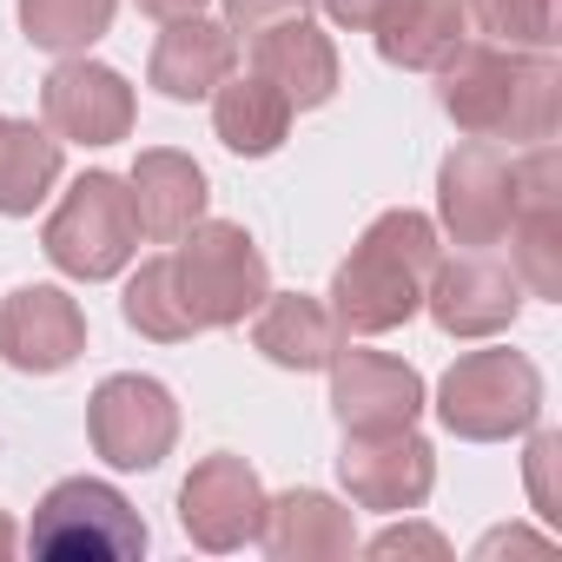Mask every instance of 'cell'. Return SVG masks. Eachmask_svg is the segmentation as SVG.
<instances>
[{
  "instance_id": "obj_1",
  "label": "cell",
  "mask_w": 562,
  "mask_h": 562,
  "mask_svg": "<svg viewBox=\"0 0 562 562\" xmlns=\"http://www.w3.org/2000/svg\"><path fill=\"white\" fill-rule=\"evenodd\" d=\"M437 74H443L437 100L457 120V133H470V139L536 146V139H555V126H562V67H555V54L463 41Z\"/></svg>"
},
{
  "instance_id": "obj_2",
  "label": "cell",
  "mask_w": 562,
  "mask_h": 562,
  "mask_svg": "<svg viewBox=\"0 0 562 562\" xmlns=\"http://www.w3.org/2000/svg\"><path fill=\"white\" fill-rule=\"evenodd\" d=\"M443 258L437 218L397 205L378 212L364 225V238L351 245V258L331 271V318L345 338H384L397 325H411L424 312V285Z\"/></svg>"
},
{
  "instance_id": "obj_3",
  "label": "cell",
  "mask_w": 562,
  "mask_h": 562,
  "mask_svg": "<svg viewBox=\"0 0 562 562\" xmlns=\"http://www.w3.org/2000/svg\"><path fill=\"white\" fill-rule=\"evenodd\" d=\"M179 251L172 258V285H179V305L199 331H232L245 325L265 292H271V271H265V251L251 245L245 225L232 218H199L186 238H172Z\"/></svg>"
},
{
  "instance_id": "obj_4",
  "label": "cell",
  "mask_w": 562,
  "mask_h": 562,
  "mask_svg": "<svg viewBox=\"0 0 562 562\" xmlns=\"http://www.w3.org/2000/svg\"><path fill=\"white\" fill-rule=\"evenodd\" d=\"M41 251L54 258V271L80 278V285H100V278H120L139 258V218H133V192L120 172H80L67 186V199L54 205Z\"/></svg>"
},
{
  "instance_id": "obj_5",
  "label": "cell",
  "mask_w": 562,
  "mask_h": 562,
  "mask_svg": "<svg viewBox=\"0 0 562 562\" xmlns=\"http://www.w3.org/2000/svg\"><path fill=\"white\" fill-rule=\"evenodd\" d=\"M542 371L522 351H463L437 384V424L463 443H503L536 430Z\"/></svg>"
},
{
  "instance_id": "obj_6",
  "label": "cell",
  "mask_w": 562,
  "mask_h": 562,
  "mask_svg": "<svg viewBox=\"0 0 562 562\" xmlns=\"http://www.w3.org/2000/svg\"><path fill=\"white\" fill-rule=\"evenodd\" d=\"M146 516L93 476H67L41 496L27 522V549L41 562H139L146 555Z\"/></svg>"
},
{
  "instance_id": "obj_7",
  "label": "cell",
  "mask_w": 562,
  "mask_h": 562,
  "mask_svg": "<svg viewBox=\"0 0 562 562\" xmlns=\"http://www.w3.org/2000/svg\"><path fill=\"white\" fill-rule=\"evenodd\" d=\"M87 437L93 457L113 470H159L179 443V404L159 378L120 371L87 397Z\"/></svg>"
},
{
  "instance_id": "obj_8",
  "label": "cell",
  "mask_w": 562,
  "mask_h": 562,
  "mask_svg": "<svg viewBox=\"0 0 562 562\" xmlns=\"http://www.w3.org/2000/svg\"><path fill=\"white\" fill-rule=\"evenodd\" d=\"M338 483H345V496H351L358 509L404 516V509H424V496L437 490V450L417 437V424L345 430Z\"/></svg>"
},
{
  "instance_id": "obj_9",
  "label": "cell",
  "mask_w": 562,
  "mask_h": 562,
  "mask_svg": "<svg viewBox=\"0 0 562 562\" xmlns=\"http://www.w3.org/2000/svg\"><path fill=\"white\" fill-rule=\"evenodd\" d=\"M516 212V153H503L496 139H463L443 166H437V225L476 251V245H503Z\"/></svg>"
},
{
  "instance_id": "obj_10",
  "label": "cell",
  "mask_w": 562,
  "mask_h": 562,
  "mask_svg": "<svg viewBox=\"0 0 562 562\" xmlns=\"http://www.w3.org/2000/svg\"><path fill=\"white\" fill-rule=\"evenodd\" d=\"M424 312L437 318L443 338H496L522 312V278L503 258H490L483 245L457 251V258H437L430 285H424Z\"/></svg>"
},
{
  "instance_id": "obj_11",
  "label": "cell",
  "mask_w": 562,
  "mask_h": 562,
  "mask_svg": "<svg viewBox=\"0 0 562 562\" xmlns=\"http://www.w3.org/2000/svg\"><path fill=\"white\" fill-rule=\"evenodd\" d=\"M41 120L54 139H74V146H120L139 120L133 106V87L126 74H113L106 60H87V54H67L47 80H41Z\"/></svg>"
},
{
  "instance_id": "obj_12",
  "label": "cell",
  "mask_w": 562,
  "mask_h": 562,
  "mask_svg": "<svg viewBox=\"0 0 562 562\" xmlns=\"http://www.w3.org/2000/svg\"><path fill=\"white\" fill-rule=\"evenodd\" d=\"M179 529L212 549V555H232L245 542H258L265 529V483L245 457L218 450L205 463H192V476L179 483Z\"/></svg>"
},
{
  "instance_id": "obj_13",
  "label": "cell",
  "mask_w": 562,
  "mask_h": 562,
  "mask_svg": "<svg viewBox=\"0 0 562 562\" xmlns=\"http://www.w3.org/2000/svg\"><path fill=\"white\" fill-rule=\"evenodd\" d=\"M87 351V312L60 285H21L0 299V364L21 378H54Z\"/></svg>"
},
{
  "instance_id": "obj_14",
  "label": "cell",
  "mask_w": 562,
  "mask_h": 562,
  "mask_svg": "<svg viewBox=\"0 0 562 562\" xmlns=\"http://www.w3.org/2000/svg\"><path fill=\"white\" fill-rule=\"evenodd\" d=\"M331 371V417L345 430H384V424H417L424 417V378L404 358L384 351H345L325 364Z\"/></svg>"
},
{
  "instance_id": "obj_15",
  "label": "cell",
  "mask_w": 562,
  "mask_h": 562,
  "mask_svg": "<svg viewBox=\"0 0 562 562\" xmlns=\"http://www.w3.org/2000/svg\"><path fill=\"white\" fill-rule=\"evenodd\" d=\"M251 74L285 93L292 113H312L338 93V47L318 21L292 14V21H271L251 34Z\"/></svg>"
},
{
  "instance_id": "obj_16",
  "label": "cell",
  "mask_w": 562,
  "mask_h": 562,
  "mask_svg": "<svg viewBox=\"0 0 562 562\" xmlns=\"http://www.w3.org/2000/svg\"><path fill=\"white\" fill-rule=\"evenodd\" d=\"M232 67H238V34L225 21H205V14H179V21L159 27L153 60H146V80L166 100L192 106V100H212V87L232 80Z\"/></svg>"
},
{
  "instance_id": "obj_17",
  "label": "cell",
  "mask_w": 562,
  "mask_h": 562,
  "mask_svg": "<svg viewBox=\"0 0 562 562\" xmlns=\"http://www.w3.org/2000/svg\"><path fill=\"white\" fill-rule=\"evenodd\" d=\"M126 192H133L139 238H153V245L186 238V232L205 218V199H212L205 166H199V159H186V153H172V146L139 153V159H133V172H126Z\"/></svg>"
},
{
  "instance_id": "obj_18",
  "label": "cell",
  "mask_w": 562,
  "mask_h": 562,
  "mask_svg": "<svg viewBox=\"0 0 562 562\" xmlns=\"http://www.w3.org/2000/svg\"><path fill=\"white\" fill-rule=\"evenodd\" d=\"M258 542L278 562H345V555H358V522L325 490H285V496H265Z\"/></svg>"
},
{
  "instance_id": "obj_19",
  "label": "cell",
  "mask_w": 562,
  "mask_h": 562,
  "mask_svg": "<svg viewBox=\"0 0 562 562\" xmlns=\"http://www.w3.org/2000/svg\"><path fill=\"white\" fill-rule=\"evenodd\" d=\"M251 345L278 364V371H325L345 345L331 305L305 299V292H265V305L251 312Z\"/></svg>"
},
{
  "instance_id": "obj_20",
  "label": "cell",
  "mask_w": 562,
  "mask_h": 562,
  "mask_svg": "<svg viewBox=\"0 0 562 562\" xmlns=\"http://www.w3.org/2000/svg\"><path fill=\"white\" fill-rule=\"evenodd\" d=\"M378 54L404 74H437L463 41H470V14L463 0H384V14L371 21Z\"/></svg>"
},
{
  "instance_id": "obj_21",
  "label": "cell",
  "mask_w": 562,
  "mask_h": 562,
  "mask_svg": "<svg viewBox=\"0 0 562 562\" xmlns=\"http://www.w3.org/2000/svg\"><path fill=\"white\" fill-rule=\"evenodd\" d=\"M212 133L238 159H271L292 133V100L258 74H232L212 87Z\"/></svg>"
},
{
  "instance_id": "obj_22",
  "label": "cell",
  "mask_w": 562,
  "mask_h": 562,
  "mask_svg": "<svg viewBox=\"0 0 562 562\" xmlns=\"http://www.w3.org/2000/svg\"><path fill=\"white\" fill-rule=\"evenodd\" d=\"M60 186V139L34 120H0V218H34Z\"/></svg>"
},
{
  "instance_id": "obj_23",
  "label": "cell",
  "mask_w": 562,
  "mask_h": 562,
  "mask_svg": "<svg viewBox=\"0 0 562 562\" xmlns=\"http://www.w3.org/2000/svg\"><path fill=\"white\" fill-rule=\"evenodd\" d=\"M120 0H21V34L41 54H87L113 34Z\"/></svg>"
},
{
  "instance_id": "obj_24",
  "label": "cell",
  "mask_w": 562,
  "mask_h": 562,
  "mask_svg": "<svg viewBox=\"0 0 562 562\" xmlns=\"http://www.w3.org/2000/svg\"><path fill=\"white\" fill-rule=\"evenodd\" d=\"M120 312H126V325L139 331V338H153V345H186L199 325L186 318V305H179V285H172V258H146L133 278H126V299H120Z\"/></svg>"
},
{
  "instance_id": "obj_25",
  "label": "cell",
  "mask_w": 562,
  "mask_h": 562,
  "mask_svg": "<svg viewBox=\"0 0 562 562\" xmlns=\"http://www.w3.org/2000/svg\"><path fill=\"white\" fill-rule=\"evenodd\" d=\"M463 14L496 47H529V54L555 47V0H463Z\"/></svg>"
},
{
  "instance_id": "obj_26",
  "label": "cell",
  "mask_w": 562,
  "mask_h": 562,
  "mask_svg": "<svg viewBox=\"0 0 562 562\" xmlns=\"http://www.w3.org/2000/svg\"><path fill=\"white\" fill-rule=\"evenodd\" d=\"M555 457H562V437H555V430H536V437H529V503H536V516H542V522H555V516H562V503H555V490H549Z\"/></svg>"
},
{
  "instance_id": "obj_27",
  "label": "cell",
  "mask_w": 562,
  "mask_h": 562,
  "mask_svg": "<svg viewBox=\"0 0 562 562\" xmlns=\"http://www.w3.org/2000/svg\"><path fill=\"white\" fill-rule=\"evenodd\" d=\"M312 0H225V27L232 34H258V27H271V21H292V14H305Z\"/></svg>"
},
{
  "instance_id": "obj_28",
  "label": "cell",
  "mask_w": 562,
  "mask_h": 562,
  "mask_svg": "<svg viewBox=\"0 0 562 562\" xmlns=\"http://www.w3.org/2000/svg\"><path fill=\"white\" fill-rule=\"evenodd\" d=\"M364 549H371V555H404V549H424V555H450V542H443L437 529H424V522H397V529L371 536Z\"/></svg>"
},
{
  "instance_id": "obj_29",
  "label": "cell",
  "mask_w": 562,
  "mask_h": 562,
  "mask_svg": "<svg viewBox=\"0 0 562 562\" xmlns=\"http://www.w3.org/2000/svg\"><path fill=\"white\" fill-rule=\"evenodd\" d=\"M325 14L338 27H351V34H371V21L384 14V0H325Z\"/></svg>"
},
{
  "instance_id": "obj_30",
  "label": "cell",
  "mask_w": 562,
  "mask_h": 562,
  "mask_svg": "<svg viewBox=\"0 0 562 562\" xmlns=\"http://www.w3.org/2000/svg\"><path fill=\"white\" fill-rule=\"evenodd\" d=\"M549 536H536V529H490L483 542H476V555H503V549H542Z\"/></svg>"
},
{
  "instance_id": "obj_31",
  "label": "cell",
  "mask_w": 562,
  "mask_h": 562,
  "mask_svg": "<svg viewBox=\"0 0 562 562\" xmlns=\"http://www.w3.org/2000/svg\"><path fill=\"white\" fill-rule=\"evenodd\" d=\"M139 14H153V21H179V14H205V0H139Z\"/></svg>"
},
{
  "instance_id": "obj_32",
  "label": "cell",
  "mask_w": 562,
  "mask_h": 562,
  "mask_svg": "<svg viewBox=\"0 0 562 562\" xmlns=\"http://www.w3.org/2000/svg\"><path fill=\"white\" fill-rule=\"evenodd\" d=\"M14 549H21V529H14L8 516H0V555H14Z\"/></svg>"
}]
</instances>
